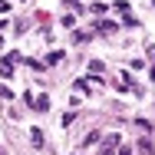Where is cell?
<instances>
[{
	"instance_id": "1",
	"label": "cell",
	"mask_w": 155,
	"mask_h": 155,
	"mask_svg": "<svg viewBox=\"0 0 155 155\" xmlns=\"http://www.w3.org/2000/svg\"><path fill=\"white\" fill-rule=\"evenodd\" d=\"M20 60V53H17V50H13V53H7V60L0 63V76H10V73H13V63Z\"/></svg>"
},
{
	"instance_id": "2",
	"label": "cell",
	"mask_w": 155,
	"mask_h": 155,
	"mask_svg": "<svg viewBox=\"0 0 155 155\" xmlns=\"http://www.w3.org/2000/svg\"><path fill=\"white\" fill-rule=\"evenodd\" d=\"M30 106L36 109V112H46V109H50V96H40V99H33Z\"/></svg>"
},
{
	"instance_id": "3",
	"label": "cell",
	"mask_w": 155,
	"mask_h": 155,
	"mask_svg": "<svg viewBox=\"0 0 155 155\" xmlns=\"http://www.w3.org/2000/svg\"><path fill=\"white\" fill-rule=\"evenodd\" d=\"M112 30H116L112 20H99V23H96V33H112Z\"/></svg>"
},
{
	"instance_id": "4",
	"label": "cell",
	"mask_w": 155,
	"mask_h": 155,
	"mask_svg": "<svg viewBox=\"0 0 155 155\" xmlns=\"http://www.w3.org/2000/svg\"><path fill=\"white\" fill-rule=\"evenodd\" d=\"M30 142H33V145H36V149L43 145V132H40V129H33V132H30Z\"/></svg>"
},
{
	"instance_id": "5",
	"label": "cell",
	"mask_w": 155,
	"mask_h": 155,
	"mask_svg": "<svg viewBox=\"0 0 155 155\" xmlns=\"http://www.w3.org/2000/svg\"><path fill=\"white\" fill-rule=\"evenodd\" d=\"M119 155H132V149H122V152H119Z\"/></svg>"
},
{
	"instance_id": "6",
	"label": "cell",
	"mask_w": 155,
	"mask_h": 155,
	"mask_svg": "<svg viewBox=\"0 0 155 155\" xmlns=\"http://www.w3.org/2000/svg\"><path fill=\"white\" fill-rule=\"evenodd\" d=\"M149 76H152V83H155V66H152V73H149Z\"/></svg>"
},
{
	"instance_id": "7",
	"label": "cell",
	"mask_w": 155,
	"mask_h": 155,
	"mask_svg": "<svg viewBox=\"0 0 155 155\" xmlns=\"http://www.w3.org/2000/svg\"><path fill=\"white\" fill-rule=\"evenodd\" d=\"M0 30H3V27H0ZM0 43H3V40H0Z\"/></svg>"
},
{
	"instance_id": "8",
	"label": "cell",
	"mask_w": 155,
	"mask_h": 155,
	"mask_svg": "<svg viewBox=\"0 0 155 155\" xmlns=\"http://www.w3.org/2000/svg\"><path fill=\"white\" fill-rule=\"evenodd\" d=\"M0 155H3V152H0Z\"/></svg>"
}]
</instances>
